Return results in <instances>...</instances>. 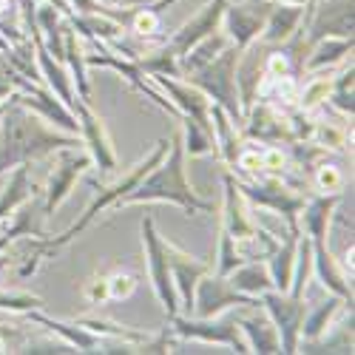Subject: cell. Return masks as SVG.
Wrapping results in <instances>:
<instances>
[{
	"label": "cell",
	"mask_w": 355,
	"mask_h": 355,
	"mask_svg": "<svg viewBox=\"0 0 355 355\" xmlns=\"http://www.w3.org/2000/svg\"><path fill=\"white\" fill-rule=\"evenodd\" d=\"M74 145L77 134H57L46 128L32 108H26L9 94V103L0 114V173Z\"/></svg>",
	"instance_id": "obj_1"
},
{
	"label": "cell",
	"mask_w": 355,
	"mask_h": 355,
	"mask_svg": "<svg viewBox=\"0 0 355 355\" xmlns=\"http://www.w3.org/2000/svg\"><path fill=\"white\" fill-rule=\"evenodd\" d=\"M137 202H173V205H180V208H185L188 214H214V202L202 199L188 182L182 131L171 134L168 159H162L157 165V171L151 168V173L120 199V208L123 205H137Z\"/></svg>",
	"instance_id": "obj_2"
},
{
	"label": "cell",
	"mask_w": 355,
	"mask_h": 355,
	"mask_svg": "<svg viewBox=\"0 0 355 355\" xmlns=\"http://www.w3.org/2000/svg\"><path fill=\"white\" fill-rule=\"evenodd\" d=\"M239 49L227 46L225 51H219L208 66H202L199 71L188 74L185 83H191L193 88L208 97L211 103H216L219 108H225V114L236 123H245V111H242V100H239V85H236V63H239Z\"/></svg>",
	"instance_id": "obj_3"
},
{
	"label": "cell",
	"mask_w": 355,
	"mask_h": 355,
	"mask_svg": "<svg viewBox=\"0 0 355 355\" xmlns=\"http://www.w3.org/2000/svg\"><path fill=\"white\" fill-rule=\"evenodd\" d=\"M168 148H171V139H159V142H157V148H154V151L148 154V157H145V159H142V162H139V165H137V168H134L131 173H125L123 180L116 182V185H111L108 191H103V193H100V196H97V199H94V202L88 205V208H85V214H83V219H80V222H74V225H71V227H69L66 233H60V236H57V239H51L54 250H57V248H63V245H69V242L74 239L77 233H83V230H85L88 225H92V222H94V219L100 216V211L111 208V205H120V199H123V196H125L128 191H134V188H137V185H139V182L145 180V176L151 173V168H157V165H159V162L165 159Z\"/></svg>",
	"instance_id": "obj_4"
},
{
	"label": "cell",
	"mask_w": 355,
	"mask_h": 355,
	"mask_svg": "<svg viewBox=\"0 0 355 355\" xmlns=\"http://www.w3.org/2000/svg\"><path fill=\"white\" fill-rule=\"evenodd\" d=\"M142 245H145L148 273H151L157 299L162 302L165 313L173 318L176 313H180V295H176V287H173V279H171V264H168V253H165V239L157 233L151 216L142 219Z\"/></svg>",
	"instance_id": "obj_5"
},
{
	"label": "cell",
	"mask_w": 355,
	"mask_h": 355,
	"mask_svg": "<svg viewBox=\"0 0 355 355\" xmlns=\"http://www.w3.org/2000/svg\"><path fill=\"white\" fill-rule=\"evenodd\" d=\"M242 196L253 199L259 208H270L279 216H284L287 227H299V211L304 208V196L299 191H293L287 182L268 176V180H256V182H236Z\"/></svg>",
	"instance_id": "obj_6"
},
{
	"label": "cell",
	"mask_w": 355,
	"mask_h": 355,
	"mask_svg": "<svg viewBox=\"0 0 355 355\" xmlns=\"http://www.w3.org/2000/svg\"><path fill=\"white\" fill-rule=\"evenodd\" d=\"M259 295H245L239 290H233L227 276H211L205 273L196 282L193 290V313L196 318H214L227 307H259Z\"/></svg>",
	"instance_id": "obj_7"
},
{
	"label": "cell",
	"mask_w": 355,
	"mask_h": 355,
	"mask_svg": "<svg viewBox=\"0 0 355 355\" xmlns=\"http://www.w3.org/2000/svg\"><path fill=\"white\" fill-rule=\"evenodd\" d=\"M264 310H268L270 321L279 330V341H282V352H295L299 349V336H302V321H304V295H290V293H279V290H268L261 293Z\"/></svg>",
	"instance_id": "obj_8"
},
{
	"label": "cell",
	"mask_w": 355,
	"mask_h": 355,
	"mask_svg": "<svg viewBox=\"0 0 355 355\" xmlns=\"http://www.w3.org/2000/svg\"><path fill=\"white\" fill-rule=\"evenodd\" d=\"M171 321H173L171 333L182 336V338L227 344V347H233L236 352H250L248 341L242 338V330H239V321H236V313L227 315L225 321H211V318H182L180 313H176Z\"/></svg>",
	"instance_id": "obj_9"
},
{
	"label": "cell",
	"mask_w": 355,
	"mask_h": 355,
	"mask_svg": "<svg viewBox=\"0 0 355 355\" xmlns=\"http://www.w3.org/2000/svg\"><path fill=\"white\" fill-rule=\"evenodd\" d=\"M250 114L245 116V128L242 137L245 139H259L268 145H279V142H295V131H293V120L287 114L276 111V105L261 103V105H250Z\"/></svg>",
	"instance_id": "obj_10"
},
{
	"label": "cell",
	"mask_w": 355,
	"mask_h": 355,
	"mask_svg": "<svg viewBox=\"0 0 355 355\" xmlns=\"http://www.w3.org/2000/svg\"><path fill=\"white\" fill-rule=\"evenodd\" d=\"M71 111L80 116V134L85 137V145L92 148V159L100 165L103 176L114 173L116 157H114V148H111V139H108V134H105L103 120L92 111L88 100H83V97H77V100L71 103Z\"/></svg>",
	"instance_id": "obj_11"
},
{
	"label": "cell",
	"mask_w": 355,
	"mask_h": 355,
	"mask_svg": "<svg viewBox=\"0 0 355 355\" xmlns=\"http://www.w3.org/2000/svg\"><path fill=\"white\" fill-rule=\"evenodd\" d=\"M270 0H261V3H256V0H248V3L242 6H225V17L227 20V32H230V40L233 46L245 51L264 28V20H268L270 15Z\"/></svg>",
	"instance_id": "obj_12"
},
{
	"label": "cell",
	"mask_w": 355,
	"mask_h": 355,
	"mask_svg": "<svg viewBox=\"0 0 355 355\" xmlns=\"http://www.w3.org/2000/svg\"><path fill=\"white\" fill-rule=\"evenodd\" d=\"M88 165H92V157L88 154H71V148H63V154L57 157V168L51 173V180H49V191H46V202H43V214L46 216H54L57 205L69 196V191L77 182V176Z\"/></svg>",
	"instance_id": "obj_13"
},
{
	"label": "cell",
	"mask_w": 355,
	"mask_h": 355,
	"mask_svg": "<svg viewBox=\"0 0 355 355\" xmlns=\"http://www.w3.org/2000/svg\"><path fill=\"white\" fill-rule=\"evenodd\" d=\"M225 6H227V0H211V3L205 6L193 20H188L182 28H176V32L168 37V46L173 49L176 60H180L182 54H188L202 37H208V35L216 32V26L225 17Z\"/></svg>",
	"instance_id": "obj_14"
},
{
	"label": "cell",
	"mask_w": 355,
	"mask_h": 355,
	"mask_svg": "<svg viewBox=\"0 0 355 355\" xmlns=\"http://www.w3.org/2000/svg\"><path fill=\"white\" fill-rule=\"evenodd\" d=\"M165 92L171 94V100H173V105H176V111H180L182 116H191L193 123H199L202 128H208V131H214V125H211V100L205 97L199 88H193L191 83H180L176 77H168V74H151Z\"/></svg>",
	"instance_id": "obj_15"
},
{
	"label": "cell",
	"mask_w": 355,
	"mask_h": 355,
	"mask_svg": "<svg viewBox=\"0 0 355 355\" xmlns=\"http://www.w3.org/2000/svg\"><path fill=\"white\" fill-rule=\"evenodd\" d=\"M165 253H168V264H171V279L176 282L173 287L180 290L176 295L182 299V307H185V313L191 315V313H193V290H196V282H199L205 273H211V264L196 261L193 256L182 253L180 248L171 245V242H165Z\"/></svg>",
	"instance_id": "obj_16"
},
{
	"label": "cell",
	"mask_w": 355,
	"mask_h": 355,
	"mask_svg": "<svg viewBox=\"0 0 355 355\" xmlns=\"http://www.w3.org/2000/svg\"><path fill=\"white\" fill-rule=\"evenodd\" d=\"M273 3V0H270ZM313 3L315 0H310V3L304 6H293V3H273L270 6V15L268 20H264V28L259 40L264 46H276V43H284L295 28H299L302 23H310V15H313Z\"/></svg>",
	"instance_id": "obj_17"
},
{
	"label": "cell",
	"mask_w": 355,
	"mask_h": 355,
	"mask_svg": "<svg viewBox=\"0 0 355 355\" xmlns=\"http://www.w3.org/2000/svg\"><path fill=\"white\" fill-rule=\"evenodd\" d=\"M341 193H321L304 199V208L299 211V230L307 233V239L313 245H327V227L333 219V208L338 205Z\"/></svg>",
	"instance_id": "obj_18"
},
{
	"label": "cell",
	"mask_w": 355,
	"mask_h": 355,
	"mask_svg": "<svg viewBox=\"0 0 355 355\" xmlns=\"http://www.w3.org/2000/svg\"><path fill=\"white\" fill-rule=\"evenodd\" d=\"M32 40H35V51H37V54H35V57H37V69H40V74H46V80H49V85H51V94H57V100H63V105L71 108V103L77 100L74 88H71V77L63 71V63H54L51 51L46 49V43L40 40L37 32L32 35Z\"/></svg>",
	"instance_id": "obj_19"
},
{
	"label": "cell",
	"mask_w": 355,
	"mask_h": 355,
	"mask_svg": "<svg viewBox=\"0 0 355 355\" xmlns=\"http://www.w3.org/2000/svg\"><path fill=\"white\" fill-rule=\"evenodd\" d=\"M284 236H287L284 245L279 242L276 250L268 256V259H270L268 270H270V279H273V290H279V293H287V290H290V282H293V261H295V248H299L302 230H299V227H290Z\"/></svg>",
	"instance_id": "obj_20"
},
{
	"label": "cell",
	"mask_w": 355,
	"mask_h": 355,
	"mask_svg": "<svg viewBox=\"0 0 355 355\" xmlns=\"http://www.w3.org/2000/svg\"><path fill=\"white\" fill-rule=\"evenodd\" d=\"M28 321H37V324H46V327L57 336H63L66 344H71L74 349L80 352H103L105 349V338H100V333L88 330V327H71V324H63V321H54V318H46L43 313H32L28 310Z\"/></svg>",
	"instance_id": "obj_21"
},
{
	"label": "cell",
	"mask_w": 355,
	"mask_h": 355,
	"mask_svg": "<svg viewBox=\"0 0 355 355\" xmlns=\"http://www.w3.org/2000/svg\"><path fill=\"white\" fill-rule=\"evenodd\" d=\"M239 321L242 336H248V347L250 352H282V341H279V330L270 318H248V315H236Z\"/></svg>",
	"instance_id": "obj_22"
},
{
	"label": "cell",
	"mask_w": 355,
	"mask_h": 355,
	"mask_svg": "<svg viewBox=\"0 0 355 355\" xmlns=\"http://www.w3.org/2000/svg\"><path fill=\"white\" fill-rule=\"evenodd\" d=\"M211 116H214V131H216V137H214V142L219 145L216 151L222 154V159H225V165L227 168H236V159H239V154H242V137L236 134V125H230V116L225 114V108H219L216 103H211V111H208Z\"/></svg>",
	"instance_id": "obj_23"
},
{
	"label": "cell",
	"mask_w": 355,
	"mask_h": 355,
	"mask_svg": "<svg viewBox=\"0 0 355 355\" xmlns=\"http://www.w3.org/2000/svg\"><path fill=\"white\" fill-rule=\"evenodd\" d=\"M313 268H315V273L321 276L324 287H330L336 295H341L344 302L352 304V287L347 284L344 273L338 270V264H336L333 253L327 250V245H313Z\"/></svg>",
	"instance_id": "obj_24"
},
{
	"label": "cell",
	"mask_w": 355,
	"mask_h": 355,
	"mask_svg": "<svg viewBox=\"0 0 355 355\" xmlns=\"http://www.w3.org/2000/svg\"><path fill=\"white\" fill-rule=\"evenodd\" d=\"M227 282L233 284V290H239L245 295H261L273 290V279H270V270L261 268L256 261H245L239 268H233L227 273Z\"/></svg>",
	"instance_id": "obj_25"
},
{
	"label": "cell",
	"mask_w": 355,
	"mask_h": 355,
	"mask_svg": "<svg viewBox=\"0 0 355 355\" xmlns=\"http://www.w3.org/2000/svg\"><path fill=\"white\" fill-rule=\"evenodd\" d=\"M227 49V37H222V35H208V37H202L188 54H182L180 60V74L182 77H188V74H193V71H199L202 66H208L214 57L219 54V51H225Z\"/></svg>",
	"instance_id": "obj_26"
},
{
	"label": "cell",
	"mask_w": 355,
	"mask_h": 355,
	"mask_svg": "<svg viewBox=\"0 0 355 355\" xmlns=\"http://www.w3.org/2000/svg\"><path fill=\"white\" fill-rule=\"evenodd\" d=\"M352 51V37H324L318 40L310 54H307V60H304V69H324V66H333L338 60H344V57Z\"/></svg>",
	"instance_id": "obj_27"
},
{
	"label": "cell",
	"mask_w": 355,
	"mask_h": 355,
	"mask_svg": "<svg viewBox=\"0 0 355 355\" xmlns=\"http://www.w3.org/2000/svg\"><path fill=\"white\" fill-rule=\"evenodd\" d=\"M341 304H347L341 295H333V299H327V302H321L310 315L304 313V321H302V336L299 338H304V344H310V341H318L324 333H327L330 327V318L338 313V307Z\"/></svg>",
	"instance_id": "obj_28"
},
{
	"label": "cell",
	"mask_w": 355,
	"mask_h": 355,
	"mask_svg": "<svg viewBox=\"0 0 355 355\" xmlns=\"http://www.w3.org/2000/svg\"><path fill=\"white\" fill-rule=\"evenodd\" d=\"M32 191H35V185H28V162H26V165H17L9 188L0 193V219L12 216V211H17L23 202H28Z\"/></svg>",
	"instance_id": "obj_29"
},
{
	"label": "cell",
	"mask_w": 355,
	"mask_h": 355,
	"mask_svg": "<svg viewBox=\"0 0 355 355\" xmlns=\"http://www.w3.org/2000/svg\"><path fill=\"white\" fill-rule=\"evenodd\" d=\"M182 123V145L191 157H205V154H214L216 151V142H214V131L202 128L199 123H193L191 116H180Z\"/></svg>",
	"instance_id": "obj_30"
},
{
	"label": "cell",
	"mask_w": 355,
	"mask_h": 355,
	"mask_svg": "<svg viewBox=\"0 0 355 355\" xmlns=\"http://www.w3.org/2000/svg\"><path fill=\"white\" fill-rule=\"evenodd\" d=\"M352 77H355V69H352V63H349V69L341 74V77H336L333 80V85H330V103L341 111V114H349L352 116Z\"/></svg>",
	"instance_id": "obj_31"
},
{
	"label": "cell",
	"mask_w": 355,
	"mask_h": 355,
	"mask_svg": "<svg viewBox=\"0 0 355 355\" xmlns=\"http://www.w3.org/2000/svg\"><path fill=\"white\" fill-rule=\"evenodd\" d=\"M307 139H310L313 145L324 148V151H327V148H330V151H341L347 134H344V128H338V125H333V123H313Z\"/></svg>",
	"instance_id": "obj_32"
},
{
	"label": "cell",
	"mask_w": 355,
	"mask_h": 355,
	"mask_svg": "<svg viewBox=\"0 0 355 355\" xmlns=\"http://www.w3.org/2000/svg\"><path fill=\"white\" fill-rule=\"evenodd\" d=\"M330 85H333L330 77H318V80H313L310 85H304V92L299 94V111H313V108H318V105L327 103Z\"/></svg>",
	"instance_id": "obj_33"
},
{
	"label": "cell",
	"mask_w": 355,
	"mask_h": 355,
	"mask_svg": "<svg viewBox=\"0 0 355 355\" xmlns=\"http://www.w3.org/2000/svg\"><path fill=\"white\" fill-rule=\"evenodd\" d=\"M313 180H315L318 191H324V193H327V191H330V193H338V191H341V185H344L341 171H338L336 165H327V162L315 168V176H313Z\"/></svg>",
	"instance_id": "obj_34"
},
{
	"label": "cell",
	"mask_w": 355,
	"mask_h": 355,
	"mask_svg": "<svg viewBox=\"0 0 355 355\" xmlns=\"http://www.w3.org/2000/svg\"><path fill=\"white\" fill-rule=\"evenodd\" d=\"M43 302L35 299V295H28V293H0V310H35L40 307Z\"/></svg>",
	"instance_id": "obj_35"
},
{
	"label": "cell",
	"mask_w": 355,
	"mask_h": 355,
	"mask_svg": "<svg viewBox=\"0 0 355 355\" xmlns=\"http://www.w3.org/2000/svg\"><path fill=\"white\" fill-rule=\"evenodd\" d=\"M108 284V299H120V295H128L134 287H137V279L131 273H116Z\"/></svg>",
	"instance_id": "obj_36"
},
{
	"label": "cell",
	"mask_w": 355,
	"mask_h": 355,
	"mask_svg": "<svg viewBox=\"0 0 355 355\" xmlns=\"http://www.w3.org/2000/svg\"><path fill=\"white\" fill-rule=\"evenodd\" d=\"M69 6L80 15H105V6L100 0H69Z\"/></svg>",
	"instance_id": "obj_37"
},
{
	"label": "cell",
	"mask_w": 355,
	"mask_h": 355,
	"mask_svg": "<svg viewBox=\"0 0 355 355\" xmlns=\"http://www.w3.org/2000/svg\"><path fill=\"white\" fill-rule=\"evenodd\" d=\"M105 6H116V9H137V6H151L154 0H103Z\"/></svg>",
	"instance_id": "obj_38"
},
{
	"label": "cell",
	"mask_w": 355,
	"mask_h": 355,
	"mask_svg": "<svg viewBox=\"0 0 355 355\" xmlns=\"http://www.w3.org/2000/svg\"><path fill=\"white\" fill-rule=\"evenodd\" d=\"M46 3H51L57 12H60V15H66V17H71V15H74V9L69 6V0H46Z\"/></svg>",
	"instance_id": "obj_39"
},
{
	"label": "cell",
	"mask_w": 355,
	"mask_h": 355,
	"mask_svg": "<svg viewBox=\"0 0 355 355\" xmlns=\"http://www.w3.org/2000/svg\"><path fill=\"white\" fill-rule=\"evenodd\" d=\"M0 114H3V105H0Z\"/></svg>",
	"instance_id": "obj_40"
}]
</instances>
